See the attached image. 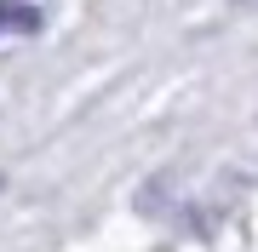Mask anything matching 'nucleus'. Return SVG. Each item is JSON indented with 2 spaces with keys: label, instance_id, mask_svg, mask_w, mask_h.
<instances>
[{
  "label": "nucleus",
  "instance_id": "nucleus-1",
  "mask_svg": "<svg viewBox=\"0 0 258 252\" xmlns=\"http://www.w3.org/2000/svg\"><path fill=\"white\" fill-rule=\"evenodd\" d=\"M29 29H40V12L23 0H0V35H29Z\"/></svg>",
  "mask_w": 258,
  "mask_h": 252
}]
</instances>
